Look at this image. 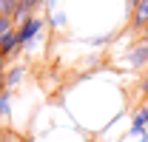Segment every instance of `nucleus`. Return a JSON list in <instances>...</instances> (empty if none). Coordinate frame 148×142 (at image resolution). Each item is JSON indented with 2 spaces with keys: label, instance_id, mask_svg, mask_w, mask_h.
<instances>
[{
  "label": "nucleus",
  "instance_id": "obj_1",
  "mask_svg": "<svg viewBox=\"0 0 148 142\" xmlns=\"http://www.w3.org/2000/svg\"><path fill=\"white\" fill-rule=\"evenodd\" d=\"M49 26V14L46 17H40V14H32L29 20H23L17 26V34H20V48H26L32 40H37V37L43 34V29Z\"/></svg>",
  "mask_w": 148,
  "mask_h": 142
},
{
  "label": "nucleus",
  "instance_id": "obj_2",
  "mask_svg": "<svg viewBox=\"0 0 148 142\" xmlns=\"http://www.w3.org/2000/svg\"><path fill=\"white\" fill-rule=\"evenodd\" d=\"M125 63H128V68H134V71L148 68V43H145V40H140L137 46H131Z\"/></svg>",
  "mask_w": 148,
  "mask_h": 142
},
{
  "label": "nucleus",
  "instance_id": "obj_3",
  "mask_svg": "<svg viewBox=\"0 0 148 142\" xmlns=\"http://www.w3.org/2000/svg\"><path fill=\"white\" fill-rule=\"evenodd\" d=\"M131 29L134 31H145L148 29V0H140L131 9Z\"/></svg>",
  "mask_w": 148,
  "mask_h": 142
},
{
  "label": "nucleus",
  "instance_id": "obj_4",
  "mask_svg": "<svg viewBox=\"0 0 148 142\" xmlns=\"http://www.w3.org/2000/svg\"><path fill=\"white\" fill-rule=\"evenodd\" d=\"M14 51H20V34H17V29L0 34V54H3V57H12Z\"/></svg>",
  "mask_w": 148,
  "mask_h": 142
},
{
  "label": "nucleus",
  "instance_id": "obj_5",
  "mask_svg": "<svg viewBox=\"0 0 148 142\" xmlns=\"http://www.w3.org/2000/svg\"><path fill=\"white\" fill-rule=\"evenodd\" d=\"M23 77H26V66H12V68L6 71V88L14 91L23 83Z\"/></svg>",
  "mask_w": 148,
  "mask_h": 142
},
{
  "label": "nucleus",
  "instance_id": "obj_6",
  "mask_svg": "<svg viewBox=\"0 0 148 142\" xmlns=\"http://www.w3.org/2000/svg\"><path fill=\"white\" fill-rule=\"evenodd\" d=\"M145 117H143V111H140V108H137V114H134V119H131V137H143V134H145Z\"/></svg>",
  "mask_w": 148,
  "mask_h": 142
},
{
  "label": "nucleus",
  "instance_id": "obj_7",
  "mask_svg": "<svg viewBox=\"0 0 148 142\" xmlns=\"http://www.w3.org/2000/svg\"><path fill=\"white\" fill-rule=\"evenodd\" d=\"M17 0H0V14L3 17H14V12H17Z\"/></svg>",
  "mask_w": 148,
  "mask_h": 142
},
{
  "label": "nucleus",
  "instance_id": "obj_8",
  "mask_svg": "<svg viewBox=\"0 0 148 142\" xmlns=\"http://www.w3.org/2000/svg\"><path fill=\"white\" fill-rule=\"evenodd\" d=\"M66 23H69V14H66V12H57L54 17H49V26H51V29H63Z\"/></svg>",
  "mask_w": 148,
  "mask_h": 142
},
{
  "label": "nucleus",
  "instance_id": "obj_9",
  "mask_svg": "<svg viewBox=\"0 0 148 142\" xmlns=\"http://www.w3.org/2000/svg\"><path fill=\"white\" fill-rule=\"evenodd\" d=\"M12 29H17V26H14V20L0 14V34H6V31H12Z\"/></svg>",
  "mask_w": 148,
  "mask_h": 142
},
{
  "label": "nucleus",
  "instance_id": "obj_10",
  "mask_svg": "<svg viewBox=\"0 0 148 142\" xmlns=\"http://www.w3.org/2000/svg\"><path fill=\"white\" fill-rule=\"evenodd\" d=\"M140 94L148 97V71H145V77H143V83H140Z\"/></svg>",
  "mask_w": 148,
  "mask_h": 142
},
{
  "label": "nucleus",
  "instance_id": "obj_11",
  "mask_svg": "<svg viewBox=\"0 0 148 142\" xmlns=\"http://www.w3.org/2000/svg\"><path fill=\"white\" fill-rule=\"evenodd\" d=\"M6 60H9V57L0 54V77H6V71H9V68H6Z\"/></svg>",
  "mask_w": 148,
  "mask_h": 142
},
{
  "label": "nucleus",
  "instance_id": "obj_12",
  "mask_svg": "<svg viewBox=\"0 0 148 142\" xmlns=\"http://www.w3.org/2000/svg\"><path fill=\"white\" fill-rule=\"evenodd\" d=\"M140 111H143V117H145V125H148V105H140Z\"/></svg>",
  "mask_w": 148,
  "mask_h": 142
},
{
  "label": "nucleus",
  "instance_id": "obj_13",
  "mask_svg": "<svg viewBox=\"0 0 148 142\" xmlns=\"http://www.w3.org/2000/svg\"><path fill=\"white\" fill-rule=\"evenodd\" d=\"M125 3H128V9H134V6H137V3H140V0H125Z\"/></svg>",
  "mask_w": 148,
  "mask_h": 142
},
{
  "label": "nucleus",
  "instance_id": "obj_14",
  "mask_svg": "<svg viewBox=\"0 0 148 142\" xmlns=\"http://www.w3.org/2000/svg\"><path fill=\"white\" fill-rule=\"evenodd\" d=\"M143 40H145V43H148V29H145V31H143Z\"/></svg>",
  "mask_w": 148,
  "mask_h": 142
},
{
  "label": "nucleus",
  "instance_id": "obj_15",
  "mask_svg": "<svg viewBox=\"0 0 148 142\" xmlns=\"http://www.w3.org/2000/svg\"><path fill=\"white\" fill-rule=\"evenodd\" d=\"M17 3H23V0H17Z\"/></svg>",
  "mask_w": 148,
  "mask_h": 142
},
{
  "label": "nucleus",
  "instance_id": "obj_16",
  "mask_svg": "<svg viewBox=\"0 0 148 142\" xmlns=\"http://www.w3.org/2000/svg\"><path fill=\"white\" fill-rule=\"evenodd\" d=\"M0 117H3V114H0Z\"/></svg>",
  "mask_w": 148,
  "mask_h": 142
}]
</instances>
